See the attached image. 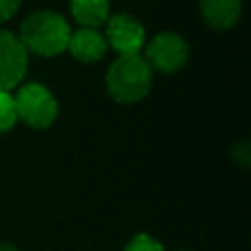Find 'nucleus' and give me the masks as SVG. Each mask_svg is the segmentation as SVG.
<instances>
[{
    "label": "nucleus",
    "instance_id": "obj_1",
    "mask_svg": "<svg viewBox=\"0 0 251 251\" xmlns=\"http://www.w3.org/2000/svg\"><path fill=\"white\" fill-rule=\"evenodd\" d=\"M71 37V27L67 20L51 10H39L29 14L22 27L18 39L24 49L39 57H57L67 51V43Z\"/></svg>",
    "mask_w": 251,
    "mask_h": 251
},
{
    "label": "nucleus",
    "instance_id": "obj_5",
    "mask_svg": "<svg viewBox=\"0 0 251 251\" xmlns=\"http://www.w3.org/2000/svg\"><path fill=\"white\" fill-rule=\"evenodd\" d=\"M106 43L120 55L139 53L145 43V29L131 14H114L106 20Z\"/></svg>",
    "mask_w": 251,
    "mask_h": 251
},
{
    "label": "nucleus",
    "instance_id": "obj_13",
    "mask_svg": "<svg viewBox=\"0 0 251 251\" xmlns=\"http://www.w3.org/2000/svg\"><path fill=\"white\" fill-rule=\"evenodd\" d=\"M22 0H0V24L8 22L20 8Z\"/></svg>",
    "mask_w": 251,
    "mask_h": 251
},
{
    "label": "nucleus",
    "instance_id": "obj_6",
    "mask_svg": "<svg viewBox=\"0 0 251 251\" xmlns=\"http://www.w3.org/2000/svg\"><path fill=\"white\" fill-rule=\"evenodd\" d=\"M27 71V51L8 29H0V90L16 88Z\"/></svg>",
    "mask_w": 251,
    "mask_h": 251
},
{
    "label": "nucleus",
    "instance_id": "obj_9",
    "mask_svg": "<svg viewBox=\"0 0 251 251\" xmlns=\"http://www.w3.org/2000/svg\"><path fill=\"white\" fill-rule=\"evenodd\" d=\"M71 14L80 27L98 29L110 18L108 0H71Z\"/></svg>",
    "mask_w": 251,
    "mask_h": 251
},
{
    "label": "nucleus",
    "instance_id": "obj_11",
    "mask_svg": "<svg viewBox=\"0 0 251 251\" xmlns=\"http://www.w3.org/2000/svg\"><path fill=\"white\" fill-rule=\"evenodd\" d=\"M124 251H165L163 243L153 237L151 233H135L127 243H126V249Z\"/></svg>",
    "mask_w": 251,
    "mask_h": 251
},
{
    "label": "nucleus",
    "instance_id": "obj_8",
    "mask_svg": "<svg viewBox=\"0 0 251 251\" xmlns=\"http://www.w3.org/2000/svg\"><path fill=\"white\" fill-rule=\"evenodd\" d=\"M241 6V0H200V14L212 29L226 31L239 22Z\"/></svg>",
    "mask_w": 251,
    "mask_h": 251
},
{
    "label": "nucleus",
    "instance_id": "obj_3",
    "mask_svg": "<svg viewBox=\"0 0 251 251\" xmlns=\"http://www.w3.org/2000/svg\"><path fill=\"white\" fill-rule=\"evenodd\" d=\"M14 104L18 122L25 124L31 129H47L59 116L57 98L47 86L39 82H27L20 86L14 96Z\"/></svg>",
    "mask_w": 251,
    "mask_h": 251
},
{
    "label": "nucleus",
    "instance_id": "obj_10",
    "mask_svg": "<svg viewBox=\"0 0 251 251\" xmlns=\"http://www.w3.org/2000/svg\"><path fill=\"white\" fill-rule=\"evenodd\" d=\"M16 124H18V114H16L14 94L0 90V135L12 131Z\"/></svg>",
    "mask_w": 251,
    "mask_h": 251
},
{
    "label": "nucleus",
    "instance_id": "obj_2",
    "mask_svg": "<svg viewBox=\"0 0 251 251\" xmlns=\"http://www.w3.org/2000/svg\"><path fill=\"white\" fill-rule=\"evenodd\" d=\"M153 86V71L139 55H118L106 73V90L120 104L141 102Z\"/></svg>",
    "mask_w": 251,
    "mask_h": 251
},
{
    "label": "nucleus",
    "instance_id": "obj_7",
    "mask_svg": "<svg viewBox=\"0 0 251 251\" xmlns=\"http://www.w3.org/2000/svg\"><path fill=\"white\" fill-rule=\"evenodd\" d=\"M67 51H71V55L80 63H98L106 55L108 43L104 33L98 29L78 27L76 31H71Z\"/></svg>",
    "mask_w": 251,
    "mask_h": 251
},
{
    "label": "nucleus",
    "instance_id": "obj_12",
    "mask_svg": "<svg viewBox=\"0 0 251 251\" xmlns=\"http://www.w3.org/2000/svg\"><path fill=\"white\" fill-rule=\"evenodd\" d=\"M231 159H233L237 165H241V167H249V165H251V147H249V143H247L245 139L237 141V143L231 147Z\"/></svg>",
    "mask_w": 251,
    "mask_h": 251
},
{
    "label": "nucleus",
    "instance_id": "obj_4",
    "mask_svg": "<svg viewBox=\"0 0 251 251\" xmlns=\"http://www.w3.org/2000/svg\"><path fill=\"white\" fill-rule=\"evenodd\" d=\"M188 57H190L188 41L175 31H163L149 41L143 59L147 61L153 73L157 71L163 75H173L178 73L188 63Z\"/></svg>",
    "mask_w": 251,
    "mask_h": 251
},
{
    "label": "nucleus",
    "instance_id": "obj_14",
    "mask_svg": "<svg viewBox=\"0 0 251 251\" xmlns=\"http://www.w3.org/2000/svg\"><path fill=\"white\" fill-rule=\"evenodd\" d=\"M0 251H18V247H16L14 243L4 241V243H0Z\"/></svg>",
    "mask_w": 251,
    "mask_h": 251
}]
</instances>
